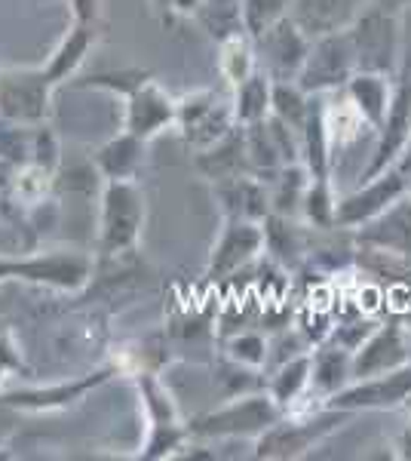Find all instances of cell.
Listing matches in <instances>:
<instances>
[{"label": "cell", "mask_w": 411, "mask_h": 461, "mask_svg": "<svg viewBox=\"0 0 411 461\" xmlns=\"http://www.w3.org/2000/svg\"><path fill=\"white\" fill-rule=\"evenodd\" d=\"M145 225V194L132 178H111L102 194L99 249L104 256L132 252Z\"/></svg>", "instance_id": "6da1fadb"}, {"label": "cell", "mask_w": 411, "mask_h": 461, "mask_svg": "<svg viewBox=\"0 0 411 461\" xmlns=\"http://www.w3.org/2000/svg\"><path fill=\"white\" fill-rule=\"evenodd\" d=\"M141 160H145V139L126 130L117 139H111L108 145H102L95 154V167L108 182L111 178H136Z\"/></svg>", "instance_id": "44dd1931"}, {"label": "cell", "mask_w": 411, "mask_h": 461, "mask_svg": "<svg viewBox=\"0 0 411 461\" xmlns=\"http://www.w3.org/2000/svg\"><path fill=\"white\" fill-rule=\"evenodd\" d=\"M264 247V230L255 221L246 219H228V228L221 230L219 243L212 249V262H209V277H224L243 267L255 252Z\"/></svg>", "instance_id": "2e32d148"}, {"label": "cell", "mask_w": 411, "mask_h": 461, "mask_svg": "<svg viewBox=\"0 0 411 461\" xmlns=\"http://www.w3.org/2000/svg\"><path fill=\"white\" fill-rule=\"evenodd\" d=\"M344 93L353 102L356 111L365 117V123L371 130H378L384 123V114L390 108V95H393V84L390 74H378V71H356L353 77L344 84Z\"/></svg>", "instance_id": "d6986e66"}, {"label": "cell", "mask_w": 411, "mask_h": 461, "mask_svg": "<svg viewBox=\"0 0 411 461\" xmlns=\"http://www.w3.org/2000/svg\"><path fill=\"white\" fill-rule=\"evenodd\" d=\"M95 41H99L95 25L74 22V28L62 37V43L52 50V56L47 59V65H43V71H47V77L52 80V84L58 86L62 80H68L71 74L84 65V59L89 56V50L95 47Z\"/></svg>", "instance_id": "ffe728a7"}, {"label": "cell", "mask_w": 411, "mask_h": 461, "mask_svg": "<svg viewBox=\"0 0 411 461\" xmlns=\"http://www.w3.org/2000/svg\"><path fill=\"white\" fill-rule=\"evenodd\" d=\"M406 363H411L406 330L399 323H380L353 351L350 369H353V382H365V378L393 373V369L406 366Z\"/></svg>", "instance_id": "4fadbf2b"}, {"label": "cell", "mask_w": 411, "mask_h": 461, "mask_svg": "<svg viewBox=\"0 0 411 461\" xmlns=\"http://www.w3.org/2000/svg\"><path fill=\"white\" fill-rule=\"evenodd\" d=\"M56 84L43 68L0 74V117L10 123H40L49 114V93Z\"/></svg>", "instance_id": "9c48e42d"}, {"label": "cell", "mask_w": 411, "mask_h": 461, "mask_svg": "<svg viewBox=\"0 0 411 461\" xmlns=\"http://www.w3.org/2000/svg\"><path fill=\"white\" fill-rule=\"evenodd\" d=\"M304 89L298 86V84H273V111H271V117H276V121H282L289 126V130H295V132H301L304 130V121H308V99H304Z\"/></svg>", "instance_id": "83f0119b"}, {"label": "cell", "mask_w": 411, "mask_h": 461, "mask_svg": "<svg viewBox=\"0 0 411 461\" xmlns=\"http://www.w3.org/2000/svg\"><path fill=\"white\" fill-rule=\"evenodd\" d=\"M197 16L209 28V34H215L219 41L246 32L243 28V0H203Z\"/></svg>", "instance_id": "4316f807"}, {"label": "cell", "mask_w": 411, "mask_h": 461, "mask_svg": "<svg viewBox=\"0 0 411 461\" xmlns=\"http://www.w3.org/2000/svg\"><path fill=\"white\" fill-rule=\"evenodd\" d=\"M408 191V176H402L399 169L390 167L387 173H380L369 182H362L360 191L338 200L335 206V225L341 228H360L369 219H375L378 212H384L396 197H402Z\"/></svg>", "instance_id": "7c38bea8"}, {"label": "cell", "mask_w": 411, "mask_h": 461, "mask_svg": "<svg viewBox=\"0 0 411 461\" xmlns=\"http://www.w3.org/2000/svg\"><path fill=\"white\" fill-rule=\"evenodd\" d=\"M408 397H411V363L393 369L387 375L347 384L344 391L323 400V406L347 409V412H356V409H396V406H406Z\"/></svg>", "instance_id": "8fae6325"}, {"label": "cell", "mask_w": 411, "mask_h": 461, "mask_svg": "<svg viewBox=\"0 0 411 461\" xmlns=\"http://www.w3.org/2000/svg\"><path fill=\"white\" fill-rule=\"evenodd\" d=\"M108 378V373H95L89 378H80V382H74L71 388L65 384V388H52V391H19V393H6V397H0V403L4 406H16V409H58V406H68L74 400H80L86 391L99 388V384Z\"/></svg>", "instance_id": "cb8c5ba5"}, {"label": "cell", "mask_w": 411, "mask_h": 461, "mask_svg": "<svg viewBox=\"0 0 411 461\" xmlns=\"http://www.w3.org/2000/svg\"><path fill=\"white\" fill-rule=\"evenodd\" d=\"M310 373H313V357L304 354V357H295V360H289L286 366L280 369L271 384H267V393L276 400V403L282 406V412H286L289 406L298 403V397H301L304 391L310 388Z\"/></svg>", "instance_id": "d4e9b609"}, {"label": "cell", "mask_w": 411, "mask_h": 461, "mask_svg": "<svg viewBox=\"0 0 411 461\" xmlns=\"http://www.w3.org/2000/svg\"><path fill=\"white\" fill-rule=\"evenodd\" d=\"M360 243L378 252L411 258V194L408 191L402 197H396L384 212H378L375 219L360 225Z\"/></svg>", "instance_id": "9a60e30c"}, {"label": "cell", "mask_w": 411, "mask_h": 461, "mask_svg": "<svg viewBox=\"0 0 411 461\" xmlns=\"http://www.w3.org/2000/svg\"><path fill=\"white\" fill-rule=\"evenodd\" d=\"M99 4H102V0H71L74 22H84V25H99Z\"/></svg>", "instance_id": "836d02e7"}, {"label": "cell", "mask_w": 411, "mask_h": 461, "mask_svg": "<svg viewBox=\"0 0 411 461\" xmlns=\"http://www.w3.org/2000/svg\"><path fill=\"white\" fill-rule=\"evenodd\" d=\"M200 4H203V0H169L166 10L178 13V16H197Z\"/></svg>", "instance_id": "d590c367"}, {"label": "cell", "mask_w": 411, "mask_h": 461, "mask_svg": "<svg viewBox=\"0 0 411 461\" xmlns=\"http://www.w3.org/2000/svg\"><path fill=\"white\" fill-rule=\"evenodd\" d=\"M360 71L356 65V50L350 41V32H335L326 37H313L310 53L304 59V68L298 74V86L304 93H326L347 84Z\"/></svg>", "instance_id": "5b68a950"}, {"label": "cell", "mask_w": 411, "mask_h": 461, "mask_svg": "<svg viewBox=\"0 0 411 461\" xmlns=\"http://www.w3.org/2000/svg\"><path fill=\"white\" fill-rule=\"evenodd\" d=\"M399 74H411V4L399 19Z\"/></svg>", "instance_id": "d6a6232c"}, {"label": "cell", "mask_w": 411, "mask_h": 461, "mask_svg": "<svg viewBox=\"0 0 411 461\" xmlns=\"http://www.w3.org/2000/svg\"><path fill=\"white\" fill-rule=\"evenodd\" d=\"M396 458L411 461V419L406 421V428L399 430V437H396Z\"/></svg>", "instance_id": "e575fe53"}, {"label": "cell", "mask_w": 411, "mask_h": 461, "mask_svg": "<svg viewBox=\"0 0 411 461\" xmlns=\"http://www.w3.org/2000/svg\"><path fill=\"white\" fill-rule=\"evenodd\" d=\"M353 351L347 348H328L313 357V373H310V388L319 397H332V393L344 391L347 384H353V369H350Z\"/></svg>", "instance_id": "7402d4cb"}, {"label": "cell", "mask_w": 411, "mask_h": 461, "mask_svg": "<svg viewBox=\"0 0 411 461\" xmlns=\"http://www.w3.org/2000/svg\"><path fill=\"white\" fill-rule=\"evenodd\" d=\"M255 41L261 50V62H264V74L273 84L298 80L304 59L310 53V37L298 28V22L289 13L282 19H276L267 32H261Z\"/></svg>", "instance_id": "30bf717a"}, {"label": "cell", "mask_w": 411, "mask_h": 461, "mask_svg": "<svg viewBox=\"0 0 411 461\" xmlns=\"http://www.w3.org/2000/svg\"><path fill=\"white\" fill-rule=\"evenodd\" d=\"M228 357L237 363V366H264L267 360V345L264 339L255 336V332H243V336H237L234 341L228 345Z\"/></svg>", "instance_id": "1f68e13d"}, {"label": "cell", "mask_w": 411, "mask_h": 461, "mask_svg": "<svg viewBox=\"0 0 411 461\" xmlns=\"http://www.w3.org/2000/svg\"><path fill=\"white\" fill-rule=\"evenodd\" d=\"M360 16L356 0H298L291 19L308 37H326L353 25Z\"/></svg>", "instance_id": "e0dca14e"}, {"label": "cell", "mask_w": 411, "mask_h": 461, "mask_svg": "<svg viewBox=\"0 0 411 461\" xmlns=\"http://www.w3.org/2000/svg\"><path fill=\"white\" fill-rule=\"evenodd\" d=\"M219 68L224 74V80L234 86H240L246 77H252L255 68V50H252L249 34H230L221 41V56H219Z\"/></svg>", "instance_id": "484cf974"}, {"label": "cell", "mask_w": 411, "mask_h": 461, "mask_svg": "<svg viewBox=\"0 0 411 461\" xmlns=\"http://www.w3.org/2000/svg\"><path fill=\"white\" fill-rule=\"evenodd\" d=\"M237 117H234V102H221L215 93L209 89H200V93H191L178 102V121L175 126L182 130L184 142L200 148V151H209L212 145H219L221 139L230 136Z\"/></svg>", "instance_id": "8992f818"}, {"label": "cell", "mask_w": 411, "mask_h": 461, "mask_svg": "<svg viewBox=\"0 0 411 461\" xmlns=\"http://www.w3.org/2000/svg\"><path fill=\"white\" fill-rule=\"evenodd\" d=\"M406 409H408V412H411V397L406 400Z\"/></svg>", "instance_id": "ab89813d"}, {"label": "cell", "mask_w": 411, "mask_h": 461, "mask_svg": "<svg viewBox=\"0 0 411 461\" xmlns=\"http://www.w3.org/2000/svg\"><path fill=\"white\" fill-rule=\"evenodd\" d=\"M138 391H141V403L147 409V419H151V428L154 425H182L178 421V409L172 403V397L166 393L160 382L154 375H145L138 382Z\"/></svg>", "instance_id": "f1b7e54d"}, {"label": "cell", "mask_w": 411, "mask_h": 461, "mask_svg": "<svg viewBox=\"0 0 411 461\" xmlns=\"http://www.w3.org/2000/svg\"><path fill=\"white\" fill-rule=\"evenodd\" d=\"M289 0H243V28L249 37H258L261 32L273 25L276 19L286 16Z\"/></svg>", "instance_id": "4dcf8cb0"}, {"label": "cell", "mask_w": 411, "mask_h": 461, "mask_svg": "<svg viewBox=\"0 0 411 461\" xmlns=\"http://www.w3.org/2000/svg\"><path fill=\"white\" fill-rule=\"evenodd\" d=\"M384 4H390V6H408L411 0H384Z\"/></svg>", "instance_id": "74e56055"}, {"label": "cell", "mask_w": 411, "mask_h": 461, "mask_svg": "<svg viewBox=\"0 0 411 461\" xmlns=\"http://www.w3.org/2000/svg\"><path fill=\"white\" fill-rule=\"evenodd\" d=\"M93 265L84 252H47V256H28V258H0V284L4 280H25L34 286L62 289V293H74V289L86 286Z\"/></svg>", "instance_id": "277c9868"}, {"label": "cell", "mask_w": 411, "mask_h": 461, "mask_svg": "<svg viewBox=\"0 0 411 461\" xmlns=\"http://www.w3.org/2000/svg\"><path fill=\"white\" fill-rule=\"evenodd\" d=\"M273 111V80L264 71H255L237 86L234 95V117L237 123L249 126L258 121H267Z\"/></svg>", "instance_id": "603a6c76"}, {"label": "cell", "mask_w": 411, "mask_h": 461, "mask_svg": "<svg viewBox=\"0 0 411 461\" xmlns=\"http://www.w3.org/2000/svg\"><path fill=\"white\" fill-rule=\"evenodd\" d=\"M301 206H304V212H308V219L313 221V225H319V228L335 225V206H338V200H335V194H332L328 178H310Z\"/></svg>", "instance_id": "f546056e"}, {"label": "cell", "mask_w": 411, "mask_h": 461, "mask_svg": "<svg viewBox=\"0 0 411 461\" xmlns=\"http://www.w3.org/2000/svg\"><path fill=\"white\" fill-rule=\"evenodd\" d=\"M408 139H411V74H399L390 95V108L384 114V123L378 126V145L362 173V182H369V178L396 167L402 154H406Z\"/></svg>", "instance_id": "ba28073f"}, {"label": "cell", "mask_w": 411, "mask_h": 461, "mask_svg": "<svg viewBox=\"0 0 411 461\" xmlns=\"http://www.w3.org/2000/svg\"><path fill=\"white\" fill-rule=\"evenodd\" d=\"M154 6H160V10H166V6H169V0H154Z\"/></svg>", "instance_id": "f35d334b"}, {"label": "cell", "mask_w": 411, "mask_h": 461, "mask_svg": "<svg viewBox=\"0 0 411 461\" xmlns=\"http://www.w3.org/2000/svg\"><path fill=\"white\" fill-rule=\"evenodd\" d=\"M347 409H332L323 406L313 419L304 421H276L273 428H267L258 437V458H301L304 452L313 449V443H319L323 437L332 434L338 428L341 419H347Z\"/></svg>", "instance_id": "52a82bcc"}, {"label": "cell", "mask_w": 411, "mask_h": 461, "mask_svg": "<svg viewBox=\"0 0 411 461\" xmlns=\"http://www.w3.org/2000/svg\"><path fill=\"white\" fill-rule=\"evenodd\" d=\"M396 169H399L402 176H411V139H408V148H406V154L399 158V163H396Z\"/></svg>", "instance_id": "8d00e7d4"}, {"label": "cell", "mask_w": 411, "mask_h": 461, "mask_svg": "<svg viewBox=\"0 0 411 461\" xmlns=\"http://www.w3.org/2000/svg\"><path fill=\"white\" fill-rule=\"evenodd\" d=\"M282 419V406L271 393H246L234 397L219 412L200 415L188 430L197 437H261Z\"/></svg>", "instance_id": "3957f363"}, {"label": "cell", "mask_w": 411, "mask_h": 461, "mask_svg": "<svg viewBox=\"0 0 411 461\" xmlns=\"http://www.w3.org/2000/svg\"><path fill=\"white\" fill-rule=\"evenodd\" d=\"M215 194H219L221 210L228 212V219L258 221L271 215V197H267L261 178H249V176L221 178Z\"/></svg>", "instance_id": "ac0fdd59"}, {"label": "cell", "mask_w": 411, "mask_h": 461, "mask_svg": "<svg viewBox=\"0 0 411 461\" xmlns=\"http://www.w3.org/2000/svg\"><path fill=\"white\" fill-rule=\"evenodd\" d=\"M347 32L360 71H378L390 77L399 71V19L387 10V4L362 10Z\"/></svg>", "instance_id": "7a4b0ae2"}, {"label": "cell", "mask_w": 411, "mask_h": 461, "mask_svg": "<svg viewBox=\"0 0 411 461\" xmlns=\"http://www.w3.org/2000/svg\"><path fill=\"white\" fill-rule=\"evenodd\" d=\"M408 194H411V185H408Z\"/></svg>", "instance_id": "60d3db41"}, {"label": "cell", "mask_w": 411, "mask_h": 461, "mask_svg": "<svg viewBox=\"0 0 411 461\" xmlns=\"http://www.w3.org/2000/svg\"><path fill=\"white\" fill-rule=\"evenodd\" d=\"M175 121H178V102L169 99L151 77L126 95L123 130L132 132V136L147 142V139H154L156 132H163L166 126H175Z\"/></svg>", "instance_id": "5bb4252c"}]
</instances>
